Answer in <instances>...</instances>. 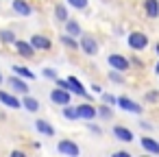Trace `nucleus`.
Returning <instances> with one entry per match:
<instances>
[{"label":"nucleus","mask_w":159,"mask_h":157,"mask_svg":"<svg viewBox=\"0 0 159 157\" xmlns=\"http://www.w3.org/2000/svg\"><path fill=\"white\" fill-rule=\"evenodd\" d=\"M126 44H129L131 50H144V48L148 46V35L142 33V31H133V33H129Z\"/></svg>","instance_id":"f257e3e1"},{"label":"nucleus","mask_w":159,"mask_h":157,"mask_svg":"<svg viewBox=\"0 0 159 157\" xmlns=\"http://www.w3.org/2000/svg\"><path fill=\"white\" fill-rule=\"evenodd\" d=\"M79 46H81V50L87 55V57H96L98 55V42L92 37V35H81L79 37Z\"/></svg>","instance_id":"f03ea898"},{"label":"nucleus","mask_w":159,"mask_h":157,"mask_svg":"<svg viewBox=\"0 0 159 157\" xmlns=\"http://www.w3.org/2000/svg\"><path fill=\"white\" fill-rule=\"evenodd\" d=\"M107 63H109V68H113V70H118V72H126V70L131 68V61H129L124 55H120V53H111V55L107 57Z\"/></svg>","instance_id":"7ed1b4c3"},{"label":"nucleus","mask_w":159,"mask_h":157,"mask_svg":"<svg viewBox=\"0 0 159 157\" xmlns=\"http://www.w3.org/2000/svg\"><path fill=\"white\" fill-rule=\"evenodd\" d=\"M50 100H52L55 105L66 107V105H70V100H72V92H70V90H63V87L57 85V87L50 92Z\"/></svg>","instance_id":"20e7f679"},{"label":"nucleus","mask_w":159,"mask_h":157,"mask_svg":"<svg viewBox=\"0 0 159 157\" xmlns=\"http://www.w3.org/2000/svg\"><path fill=\"white\" fill-rule=\"evenodd\" d=\"M11 9H13V13H18V16H22V18H29V16H33V11H35L29 0H11Z\"/></svg>","instance_id":"39448f33"},{"label":"nucleus","mask_w":159,"mask_h":157,"mask_svg":"<svg viewBox=\"0 0 159 157\" xmlns=\"http://www.w3.org/2000/svg\"><path fill=\"white\" fill-rule=\"evenodd\" d=\"M7 83H9V87H11V92H16V94H29V85H26V79H22V76H18V74H11L9 79H7Z\"/></svg>","instance_id":"423d86ee"},{"label":"nucleus","mask_w":159,"mask_h":157,"mask_svg":"<svg viewBox=\"0 0 159 157\" xmlns=\"http://www.w3.org/2000/svg\"><path fill=\"white\" fill-rule=\"evenodd\" d=\"M57 150H59L61 155H68V157H79V153H81L79 144L72 142V140H61V142L57 144Z\"/></svg>","instance_id":"0eeeda50"},{"label":"nucleus","mask_w":159,"mask_h":157,"mask_svg":"<svg viewBox=\"0 0 159 157\" xmlns=\"http://www.w3.org/2000/svg\"><path fill=\"white\" fill-rule=\"evenodd\" d=\"M0 105H5L7 109H20V107H22V100H18L16 92H5V90H0Z\"/></svg>","instance_id":"6e6552de"},{"label":"nucleus","mask_w":159,"mask_h":157,"mask_svg":"<svg viewBox=\"0 0 159 157\" xmlns=\"http://www.w3.org/2000/svg\"><path fill=\"white\" fill-rule=\"evenodd\" d=\"M118 107L124 109V111H129V113H137V116L144 111V107H142L139 103H135V100H131V98H126V96H118Z\"/></svg>","instance_id":"1a4fd4ad"},{"label":"nucleus","mask_w":159,"mask_h":157,"mask_svg":"<svg viewBox=\"0 0 159 157\" xmlns=\"http://www.w3.org/2000/svg\"><path fill=\"white\" fill-rule=\"evenodd\" d=\"M111 131H113V137H116L118 142H122V144H129V142H133V140H135V135H133V131H131L129 127L116 124Z\"/></svg>","instance_id":"9d476101"},{"label":"nucleus","mask_w":159,"mask_h":157,"mask_svg":"<svg viewBox=\"0 0 159 157\" xmlns=\"http://www.w3.org/2000/svg\"><path fill=\"white\" fill-rule=\"evenodd\" d=\"M13 46H16V53H18L20 57H24V59H31V57L35 55V46H33L29 39H18Z\"/></svg>","instance_id":"9b49d317"},{"label":"nucleus","mask_w":159,"mask_h":157,"mask_svg":"<svg viewBox=\"0 0 159 157\" xmlns=\"http://www.w3.org/2000/svg\"><path fill=\"white\" fill-rule=\"evenodd\" d=\"M68 90H70L72 94L81 96V98H89V92L83 87V83H81L76 76H68Z\"/></svg>","instance_id":"f8f14e48"},{"label":"nucleus","mask_w":159,"mask_h":157,"mask_svg":"<svg viewBox=\"0 0 159 157\" xmlns=\"http://www.w3.org/2000/svg\"><path fill=\"white\" fill-rule=\"evenodd\" d=\"M139 146H142V150H146L150 155H159V142L155 137H150V135H142L139 137Z\"/></svg>","instance_id":"ddd939ff"},{"label":"nucleus","mask_w":159,"mask_h":157,"mask_svg":"<svg viewBox=\"0 0 159 157\" xmlns=\"http://www.w3.org/2000/svg\"><path fill=\"white\" fill-rule=\"evenodd\" d=\"M29 42L35 46V50H50V48H52V42H50V37H46V35H39V33L31 35V39H29Z\"/></svg>","instance_id":"4468645a"},{"label":"nucleus","mask_w":159,"mask_h":157,"mask_svg":"<svg viewBox=\"0 0 159 157\" xmlns=\"http://www.w3.org/2000/svg\"><path fill=\"white\" fill-rule=\"evenodd\" d=\"M76 109H79V118L81 120H94L96 116H98V109L92 105V103H85V105H76Z\"/></svg>","instance_id":"2eb2a0df"},{"label":"nucleus","mask_w":159,"mask_h":157,"mask_svg":"<svg viewBox=\"0 0 159 157\" xmlns=\"http://www.w3.org/2000/svg\"><path fill=\"white\" fill-rule=\"evenodd\" d=\"M63 24H66V33H68V35H72V37H81V35H83V29H81V24H79L76 20L68 18Z\"/></svg>","instance_id":"dca6fc26"},{"label":"nucleus","mask_w":159,"mask_h":157,"mask_svg":"<svg viewBox=\"0 0 159 157\" xmlns=\"http://www.w3.org/2000/svg\"><path fill=\"white\" fill-rule=\"evenodd\" d=\"M35 129H37L42 135H46V137H52V135H55V127H52L48 120H42V118L35 120Z\"/></svg>","instance_id":"f3484780"},{"label":"nucleus","mask_w":159,"mask_h":157,"mask_svg":"<svg viewBox=\"0 0 159 157\" xmlns=\"http://www.w3.org/2000/svg\"><path fill=\"white\" fill-rule=\"evenodd\" d=\"M144 11L150 20L159 18V0H144Z\"/></svg>","instance_id":"a211bd4d"},{"label":"nucleus","mask_w":159,"mask_h":157,"mask_svg":"<svg viewBox=\"0 0 159 157\" xmlns=\"http://www.w3.org/2000/svg\"><path fill=\"white\" fill-rule=\"evenodd\" d=\"M55 18H57V22H66V20L70 18V13H68V2H57V5H55Z\"/></svg>","instance_id":"6ab92c4d"},{"label":"nucleus","mask_w":159,"mask_h":157,"mask_svg":"<svg viewBox=\"0 0 159 157\" xmlns=\"http://www.w3.org/2000/svg\"><path fill=\"white\" fill-rule=\"evenodd\" d=\"M22 107H24L26 111L35 113V111H39V100L33 98V96H29V94H24V98H22Z\"/></svg>","instance_id":"aec40b11"},{"label":"nucleus","mask_w":159,"mask_h":157,"mask_svg":"<svg viewBox=\"0 0 159 157\" xmlns=\"http://www.w3.org/2000/svg\"><path fill=\"white\" fill-rule=\"evenodd\" d=\"M59 42H61L63 46H68L70 50H81V46H79V42H76V37H72V35H68V33H63V35H59Z\"/></svg>","instance_id":"412c9836"},{"label":"nucleus","mask_w":159,"mask_h":157,"mask_svg":"<svg viewBox=\"0 0 159 157\" xmlns=\"http://www.w3.org/2000/svg\"><path fill=\"white\" fill-rule=\"evenodd\" d=\"M0 42H2V44H9V46H13V44L18 42V37H16V33H13L11 29H2V31H0Z\"/></svg>","instance_id":"4be33fe9"},{"label":"nucleus","mask_w":159,"mask_h":157,"mask_svg":"<svg viewBox=\"0 0 159 157\" xmlns=\"http://www.w3.org/2000/svg\"><path fill=\"white\" fill-rule=\"evenodd\" d=\"M11 70H13V74H18V76H22V79H26V81H33V79H35V74H33L29 68H24V66H13Z\"/></svg>","instance_id":"5701e85b"},{"label":"nucleus","mask_w":159,"mask_h":157,"mask_svg":"<svg viewBox=\"0 0 159 157\" xmlns=\"http://www.w3.org/2000/svg\"><path fill=\"white\" fill-rule=\"evenodd\" d=\"M63 118H68V120H72V122H74V120H81V118H79V109L72 107V105H66V107H63Z\"/></svg>","instance_id":"b1692460"},{"label":"nucleus","mask_w":159,"mask_h":157,"mask_svg":"<svg viewBox=\"0 0 159 157\" xmlns=\"http://www.w3.org/2000/svg\"><path fill=\"white\" fill-rule=\"evenodd\" d=\"M98 116H100L102 120H111V118H113L111 105H107V103H105V105H100V107H98Z\"/></svg>","instance_id":"393cba45"},{"label":"nucleus","mask_w":159,"mask_h":157,"mask_svg":"<svg viewBox=\"0 0 159 157\" xmlns=\"http://www.w3.org/2000/svg\"><path fill=\"white\" fill-rule=\"evenodd\" d=\"M42 76H44V79H50V81H57V79H59V72H57L55 68H44V70H42Z\"/></svg>","instance_id":"a878e982"},{"label":"nucleus","mask_w":159,"mask_h":157,"mask_svg":"<svg viewBox=\"0 0 159 157\" xmlns=\"http://www.w3.org/2000/svg\"><path fill=\"white\" fill-rule=\"evenodd\" d=\"M68 7H74V9H87L89 0H66Z\"/></svg>","instance_id":"bb28decb"},{"label":"nucleus","mask_w":159,"mask_h":157,"mask_svg":"<svg viewBox=\"0 0 159 157\" xmlns=\"http://www.w3.org/2000/svg\"><path fill=\"white\" fill-rule=\"evenodd\" d=\"M100 100H102V103H107V105H111V107H113V105H118V98H116L113 94H107V92H102V94H100Z\"/></svg>","instance_id":"cd10ccee"},{"label":"nucleus","mask_w":159,"mask_h":157,"mask_svg":"<svg viewBox=\"0 0 159 157\" xmlns=\"http://www.w3.org/2000/svg\"><path fill=\"white\" fill-rule=\"evenodd\" d=\"M122 74H124V72H118V70H113V68H111V72H109V79H111L113 83H122V81H124V79H122Z\"/></svg>","instance_id":"c85d7f7f"},{"label":"nucleus","mask_w":159,"mask_h":157,"mask_svg":"<svg viewBox=\"0 0 159 157\" xmlns=\"http://www.w3.org/2000/svg\"><path fill=\"white\" fill-rule=\"evenodd\" d=\"M146 100H148V103L159 100V92H148V94H146Z\"/></svg>","instance_id":"c756f323"},{"label":"nucleus","mask_w":159,"mask_h":157,"mask_svg":"<svg viewBox=\"0 0 159 157\" xmlns=\"http://www.w3.org/2000/svg\"><path fill=\"white\" fill-rule=\"evenodd\" d=\"M92 92H94V94H102V87H100L98 83H92Z\"/></svg>","instance_id":"7c9ffc66"},{"label":"nucleus","mask_w":159,"mask_h":157,"mask_svg":"<svg viewBox=\"0 0 159 157\" xmlns=\"http://www.w3.org/2000/svg\"><path fill=\"white\" fill-rule=\"evenodd\" d=\"M87 129H89L92 133H102V131H100V129H98L96 124H92V120H89V124H87Z\"/></svg>","instance_id":"2f4dec72"},{"label":"nucleus","mask_w":159,"mask_h":157,"mask_svg":"<svg viewBox=\"0 0 159 157\" xmlns=\"http://www.w3.org/2000/svg\"><path fill=\"white\" fill-rule=\"evenodd\" d=\"M113 157H131V155H129V153H126V150H118V153H116V155H113Z\"/></svg>","instance_id":"473e14b6"},{"label":"nucleus","mask_w":159,"mask_h":157,"mask_svg":"<svg viewBox=\"0 0 159 157\" xmlns=\"http://www.w3.org/2000/svg\"><path fill=\"white\" fill-rule=\"evenodd\" d=\"M5 83V76H2V72H0V85H2Z\"/></svg>","instance_id":"72a5a7b5"},{"label":"nucleus","mask_w":159,"mask_h":157,"mask_svg":"<svg viewBox=\"0 0 159 157\" xmlns=\"http://www.w3.org/2000/svg\"><path fill=\"white\" fill-rule=\"evenodd\" d=\"M155 53H157V55H159V44H155Z\"/></svg>","instance_id":"f704fd0d"},{"label":"nucleus","mask_w":159,"mask_h":157,"mask_svg":"<svg viewBox=\"0 0 159 157\" xmlns=\"http://www.w3.org/2000/svg\"><path fill=\"white\" fill-rule=\"evenodd\" d=\"M155 72H157V74H159V61H157V66H155Z\"/></svg>","instance_id":"c9c22d12"}]
</instances>
